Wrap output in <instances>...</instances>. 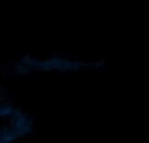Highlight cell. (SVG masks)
<instances>
[{
    "label": "cell",
    "instance_id": "obj_2",
    "mask_svg": "<svg viewBox=\"0 0 149 143\" xmlns=\"http://www.w3.org/2000/svg\"><path fill=\"white\" fill-rule=\"evenodd\" d=\"M15 111L12 108V105H7V104H3L1 108H0V117H8V116H13L15 115Z\"/></svg>",
    "mask_w": 149,
    "mask_h": 143
},
{
    "label": "cell",
    "instance_id": "obj_1",
    "mask_svg": "<svg viewBox=\"0 0 149 143\" xmlns=\"http://www.w3.org/2000/svg\"><path fill=\"white\" fill-rule=\"evenodd\" d=\"M17 139V137L15 135L13 130L8 131V133H1V137H0V143H13Z\"/></svg>",
    "mask_w": 149,
    "mask_h": 143
},
{
    "label": "cell",
    "instance_id": "obj_5",
    "mask_svg": "<svg viewBox=\"0 0 149 143\" xmlns=\"http://www.w3.org/2000/svg\"><path fill=\"white\" fill-rule=\"evenodd\" d=\"M80 65H81V64H80L79 61H72V63H71V68H72V69H74V70L79 69Z\"/></svg>",
    "mask_w": 149,
    "mask_h": 143
},
{
    "label": "cell",
    "instance_id": "obj_3",
    "mask_svg": "<svg viewBox=\"0 0 149 143\" xmlns=\"http://www.w3.org/2000/svg\"><path fill=\"white\" fill-rule=\"evenodd\" d=\"M26 72H28V69H26L22 64H17V65H16V73H17V74H26Z\"/></svg>",
    "mask_w": 149,
    "mask_h": 143
},
{
    "label": "cell",
    "instance_id": "obj_4",
    "mask_svg": "<svg viewBox=\"0 0 149 143\" xmlns=\"http://www.w3.org/2000/svg\"><path fill=\"white\" fill-rule=\"evenodd\" d=\"M13 133H15V135L17 137V138H24V137L26 135V133L24 130H13Z\"/></svg>",
    "mask_w": 149,
    "mask_h": 143
}]
</instances>
